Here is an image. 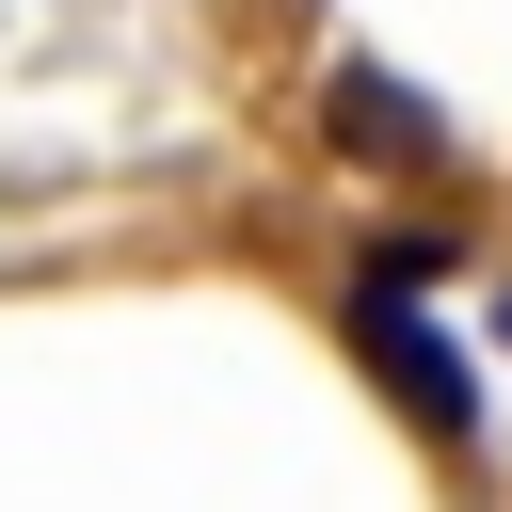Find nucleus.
Wrapping results in <instances>:
<instances>
[{"label":"nucleus","instance_id":"1","mask_svg":"<svg viewBox=\"0 0 512 512\" xmlns=\"http://www.w3.org/2000/svg\"><path fill=\"white\" fill-rule=\"evenodd\" d=\"M352 320H368V352H384V384H400V416H432V432H464V352L416 320V288H352Z\"/></svg>","mask_w":512,"mask_h":512},{"label":"nucleus","instance_id":"2","mask_svg":"<svg viewBox=\"0 0 512 512\" xmlns=\"http://www.w3.org/2000/svg\"><path fill=\"white\" fill-rule=\"evenodd\" d=\"M336 144H368V160H432L448 128H432V112H416L384 64H352V80H336Z\"/></svg>","mask_w":512,"mask_h":512}]
</instances>
